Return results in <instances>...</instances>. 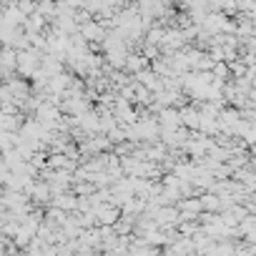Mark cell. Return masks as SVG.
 I'll return each mask as SVG.
<instances>
[{
  "label": "cell",
  "instance_id": "6da1fadb",
  "mask_svg": "<svg viewBox=\"0 0 256 256\" xmlns=\"http://www.w3.org/2000/svg\"><path fill=\"white\" fill-rule=\"evenodd\" d=\"M178 118H181V126L188 128V131H198V120H201V113L196 106H184L178 108Z\"/></svg>",
  "mask_w": 256,
  "mask_h": 256
},
{
  "label": "cell",
  "instance_id": "7a4b0ae2",
  "mask_svg": "<svg viewBox=\"0 0 256 256\" xmlns=\"http://www.w3.org/2000/svg\"><path fill=\"white\" fill-rule=\"evenodd\" d=\"M198 201H201V211H211V214L221 211V196L218 194L204 191V196H198Z\"/></svg>",
  "mask_w": 256,
  "mask_h": 256
},
{
  "label": "cell",
  "instance_id": "3957f363",
  "mask_svg": "<svg viewBox=\"0 0 256 256\" xmlns=\"http://www.w3.org/2000/svg\"><path fill=\"white\" fill-rule=\"evenodd\" d=\"M146 66H148V58H144V56H134V53H128L126 60H123V70H128V73H138V70L146 68Z\"/></svg>",
  "mask_w": 256,
  "mask_h": 256
}]
</instances>
